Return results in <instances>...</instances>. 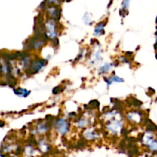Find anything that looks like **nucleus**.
<instances>
[{
  "instance_id": "obj_3",
  "label": "nucleus",
  "mask_w": 157,
  "mask_h": 157,
  "mask_svg": "<svg viewBox=\"0 0 157 157\" xmlns=\"http://www.w3.org/2000/svg\"><path fill=\"white\" fill-rule=\"evenodd\" d=\"M112 64H106L105 65H103L102 68H100V74L102 73H106L109 71V70L111 68Z\"/></svg>"
},
{
  "instance_id": "obj_8",
  "label": "nucleus",
  "mask_w": 157,
  "mask_h": 157,
  "mask_svg": "<svg viewBox=\"0 0 157 157\" xmlns=\"http://www.w3.org/2000/svg\"><path fill=\"white\" fill-rule=\"evenodd\" d=\"M112 81H117V82H123V80L122 78H119L117 76H114L111 78Z\"/></svg>"
},
{
  "instance_id": "obj_2",
  "label": "nucleus",
  "mask_w": 157,
  "mask_h": 157,
  "mask_svg": "<svg viewBox=\"0 0 157 157\" xmlns=\"http://www.w3.org/2000/svg\"><path fill=\"white\" fill-rule=\"evenodd\" d=\"M14 93H15V94L19 95V96L26 97L31 93V91H27V90L26 89H21V88H19V89H14Z\"/></svg>"
},
{
  "instance_id": "obj_6",
  "label": "nucleus",
  "mask_w": 157,
  "mask_h": 157,
  "mask_svg": "<svg viewBox=\"0 0 157 157\" xmlns=\"http://www.w3.org/2000/svg\"><path fill=\"white\" fill-rule=\"evenodd\" d=\"M129 5H130V0H123V2L122 4L123 9H127L129 7Z\"/></svg>"
},
{
  "instance_id": "obj_5",
  "label": "nucleus",
  "mask_w": 157,
  "mask_h": 157,
  "mask_svg": "<svg viewBox=\"0 0 157 157\" xmlns=\"http://www.w3.org/2000/svg\"><path fill=\"white\" fill-rule=\"evenodd\" d=\"M90 105L92 106V107H94V108H96V107H98V106H99V102H98L97 100H92V101L90 102Z\"/></svg>"
},
{
  "instance_id": "obj_1",
  "label": "nucleus",
  "mask_w": 157,
  "mask_h": 157,
  "mask_svg": "<svg viewBox=\"0 0 157 157\" xmlns=\"http://www.w3.org/2000/svg\"><path fill=\"white\" fill-rule=\"evenodd\" d=\"M105 26V23L103 22H100V24H98L97 26H96L94 30V35L96 36H99L100 35L104 34V31H103V27Z\"/></svg>"
},
{
  "instance_id": "obj_7",
  "label": "nucleus",
  "mask_w": 157,
  "mask_h": 157,
  "mask_svg": "<svg viewBox=\"0 0 157 157\" xmlns=\"http://www.w3.org/2000/svg\"><path fill=\"white\" fill-rule=\"evenodd\" d=\"M61 91V87L57 86V87H56V88H54V89H53V91H52V93L54 94H58V93H59V92Z\"/></svg>"
},
{
  "instance_id": "obj_11",
  "label": "nucleus",
  "mask_w": 157,
  "mask_h": 157,
  "mask_svg": "<svg viewBox=\"0 0 157 157\" xmlns=\"http://www.w3.org/2000/svg\"><path fill=\"white\" fill-rule=\"evenodd\" d=\"M3 125H4V123L3 122H2V123H1V127H3Z\"/></svg>"
},
{
  "instance_id": "obj_10",
  "label": "nucleus",
  "mask_w": 157,
  "mask_h": 157,
  "mask_svg": "<svg viewBox=\"0 0 157 157\" xmlns=\"http://www.w3.org/2000/svg\"><path fill=\"white\" fill-rule=\"evenodd\" d=\"M126 55H127V56L132 55V52H130V51H127V52L126 53Z\"/></svg>"
},
{
  "instance_id": "obj_4",
  "label": "nucleus",
  "mask_w": 157,
  "mask_h": 157,
  "mask_svg": "<svg viewBox=\"0 0 157 157\" xmlns=\"http://www.w3.org/2000/svg\"><path fill=\"white\" fill-rule=\"evenodd\" d=\"M132 102H133V104L136 106H140L142 104V102H140V100H138L137 99H136V98H133V99H132Z\"/></svg>"
},
{
  "instance_id": "obj_9",
  "label": "nucleus",
  "mask_w": 157,
  "mask_h": 157,
  "mask_svg": "<svg viewBox=\"0 0 157 157\" xmlns=\"http://www.w3.org/2000/svg\"><path fill=\"white\" fill-rule=\"evenodd\" d=\"M121 133H122V134H123V135L127 136V134H128V131H127V130H126V129L123 128V129H122V130H121Z\"/></svg>"
},
{
  "instance_id": "obj_12",
  "label": "nucleus",
  "mask_w": 157,
  "mask_h": 157,
  "mask_svg": "<svg viewBox=\"0 0 157 157\" xmlns=\"http://www.w3.org/2000/svg\"><path fill=\"white\" fill-rule=\"evenodd\" d=\"M156 23H157V19H156Z\"/></svg>"
}]
</instances>
